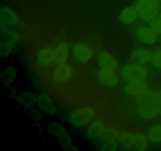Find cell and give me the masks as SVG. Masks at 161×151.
<instances>
[{
	"mask_svg": "<svg viewBox=\"0 0 161 151\" xmlns=\"http://www.w3.org/2000/svg\"><path fill=\"white\" fill-rule=\"evenodd\" d=\"M54 48L50 47H45L39 50L38 53V62L42 66H47L54 61Z\"/></svg>",
	"mask_w": 161,
	"mask_h": 151,
	"instance_id": "cell-12",
	"label": "cell"
},
{
	"mask_svg": "<svg viewBox=\"0 0 161 151\" xmlns=\"http://www.w3.org/2000/svg\"><path fill=\"white\" fill-rule=\"evenodd\" d=\"M133 138L134 133H130L129 131H122L119 132L118 139L120 142L123 146L131 149L133 148Z\"/></svg>",
	"mask_w": 161,
	"mask_h": 151,
	"instance_id": "cell-18",
	"label": "cell"
},
{
	"mask_svg": "<svg viewBox=\"0 0 161 151\" xmlns=\"http://www.w3.org/2000/svg\"><path fill=\"white\" fill-rule=\"evenodd\" d=\"M148 76V71L146 67L136 63V64H127L122 69V76L127 81L146 80Z\"/></svg>",
	"mask_w": 161,
	"mask_h": 151,
	"instance_id": "cell-2",
	"label": "cell"
},
{
	"mask_svg": "<svg viewBox=\"0 0 161 151\" xmlns=\"http://www.w3.org/2000/svg\"><path fill=\"white\" fill-rule=\"evenodd\" d=\"M106 128L107 125L103 120H96L90 125L89 132L92 136L101 137L103 136Z\"/></svg>",
	"mask_w": 161,
	"mask_h": 151,
	"instance_id": "cell-16",
	"label": "cell"
},
{
	"mask_svg": "<svg viewBox=\"0 0 161 151\" xmlns=\"http://www.w3.org/2000/svg\"><path fill=\"white\" fill-rule=\"evenodd\" d=\"M138 112L139 116L146 120L153 119L157 115H159L158 110L150 100L148 94L145 96L140 102L138 107Z\"/></svg>",
	"mask_w": 161,
	"mask_h": 151,
	"instance_id": "cell-4",
	"label": "cell"
},
{
	"mask_svg": "<svg viewBox=\"0 0 161 151\" xmlns=\"http://www.w3.org/2000/svg\"><path fill=\"white\" fill-rule=\"evenodd\" d=\"M72 75V69L69 64L66 63L58 64L53 72V77L55 81L62 83L67 81Z\"/></svg>",
	"mask_w": 161,
	"mask_h": 151,
	"instance_id": "cell-6",
	"label": "cell"
},
{
	"mask_svg": "<svg viewBox=\"0 0 161 151\" xmlns=\"http://www.w3.org/2000/svg\"><path fill=\"white\" fill-rule=\"evenodd\" d=\"M151 62L156 68L161 69V50H157L153 54Z\"/></svg>",
	"mask_w": 161,
	"mask_h": 151,
	"instance_id": "cell-21",
	"label": "cell"
},
{
	"mask_svg": "<svg viewBox=\"0 0 161 151\" xmlns=\"http://www.w3.org/2000/svg\"><path fill=\"white\" fill-rule=\"evenodd\" d=\"M99 66L103 70L115 71L117 68V61L112 53L105 51L100 55L98 60Z\"/></svg>",
	"mask_w": 161,
	"mask_h": 151,
	"instance_id": "cell-7",
	"label": "cell"
},
{
	"mask_svg": "<svg viewBox=\"0 0 161 151\" xmlns=\"http://www.w3.org/2000/svg\"><path fill=\"white\" fill-rule=\"evenodd\" d=\"M147 86V82L145 80L129 81L124 88V92L129 96H136L145 91Z\"/></svg>",
	"mask_w": 161,
	"mask_h": 151,
	"instance_id": "cell-8",
	"label": "cell"
},
{
	"mask_svg": "<svg viewBox=\"0 0 161 151\" xmlns=\"http://www.w3.org/2000/svg\"><path fill=\"white\" fill-rule=\"evenodd\" d=\"M54 61L58 64H62V63H65L69 58V53H70V48L66 42H59L54 47Z\"/></svg>",
	"mask_w": 161,
	"mask_h": 151,
	"instance_id": "cell-11",
	"label": "cell"
},
{
	"mask_svg": "<svg viewBox=\"0 0 161 151\" xmlns=\"http://www.w3.org/2000/svg\"><path fill=\"white\" fill-rule=\"evenodd\" d=\"M153 53L146 49H138L132 53L131 59L140 64H148L152 61Z\"/></svg>",
	"mask_w": 161,
	"mask_h": 151,
	"instance_id": "cell-14",
	"label": "cell"
},
{
	"mask_svg": "<svg viewBox=\"0 0 161 151\" xmlns=\"http://www.w3.org/2000/svg\"><path fill=\"white\" fill-rule=\"evenodd\" d=\"M161 0H138L135 5L142 20L150 22L158 15Z\"/></svg>",
	"mask_w": 161,
	"mask_h": 151,
	"instance_id": "cell-1",
	"label": "cell"
},
{
	"mask_svg": "<svg viewBox=\"0 0 161 151\" xmlns=\"http://www.w3.org/2000/svg\"><path fill=\"white\" fill-rule=\"evenodd\" d=\"M149 28L157 35L161 34V14L157 15L149 22Z\"/></svg>",
	"mask_w": 161,
	"mask_h": 151,
	"instance_id": "cell-20",
	"label": "cell"
},
{
	"mask_svg": "<svg viewBox=\"0 0 161 151\" xmlns=\"http://www.w3.org/2000/svg\"><path fill=\"white\" fill-rule=\"evenodd\" d=\"M72 53L75 58L81 62L89 61L94 54L92 47L85 42L75 44L72 49Z\"/></svg>",
	"mask_w": 161,
	"mask_h": 151,
	"instance_id": "cell-5",
	"label": "cell"
},
{
	"mask_svg": "<svg viewBox=\"0 0 161 151\" xmlns=\"http://www.w3.org/2000/svg\"><path fill=\"white\" fill-rule=\"evenodd\" d=\"M96 112L94 108L91 106H85L74 111L71 114V120L72 122L78 125H86L91 122L95 116Z\"/></svg>",
	"mask_w": 161,
	"mask_h": 151,
	"instance_id": "cell-3",
	"label": "cell"
},
{
	"mask_svg": "<svg viewBox=\"0 0 161 151\" xmlns=\"http://www.w3.org/2000/svg\"><path fill=\"white\" fill-rule=\"evenodd\" d=\"M97 76H98V79L101 83L106 85V86H115V85L117 84L118 81H119V79H118V76L115 71H108L101 69Z\"/></svg>",
	"mask_w": 161,
	"mask_h": 151,
	"instance_id": "cell-13",
	"label": "cell"
},
{
	"mask_svg": "<svg viewBox=\"0 0 161 151\" xmlns=\"http://www.w3.org/2000/svg\"><path fill=\"white\" fill-rule=\"evenodd\" d=\"M147 136L149 141L158 143L161 142V124L152 126L147 131Z\"/></svg>",
	"mask_w": 161,
	"mask_h": 151,
	"instance_id": "cell-17",
	"label": "cell"
},
{
	"mask_svg": "<svg viewBox=\"0 0 161 151\" xmlns=\"http://www.w3.org/2000/svg\"><path fill=\"white\" fill-rule=\"evenodd\" d=\"M148 95L156 106L157 109L158 110L159 114H161V91H157V92L148 94Z\"/></svg>",
	"mask_w": 161,
	"mask_h": 151,
	"instance_id": "cell-19",
	"label": "cell"
},
{
	"mask_svg": "<svg viewBox=\"0 0 161 151\" xmlns=\"http://www.w3.org/2000/svg\"><path fill=\"white\" fill-rule=\"evenodd\" d=\"M137 35L140 40L147 44H153L157 41V34L147 26H140L137 29Z\"/></svg>",
	"mask_w": 161,
	"mask_h": 151,
	"instance_id": "cell-10",
	"label": "cell"
},
{
	"mask_svg": "<svg viewBox=\"0 0 161 151\" xmlns=\"http://www.w3.org/2000/svg\"><path fill=\"white\" fill-rule=\"evenodd\" d=\"M149 138L147 135L141 131L134 133L133 138V148L138 150H146L149 145Z\"/></svg>",
	"mask_w": 161,
	"mask_h": 151,
	"instance_id": "cell-15",
	"label": "cell"
},
{
	"mask_svg": "<svg viewBox=\"0 0 161 151\" xmlns=\"http://www.w3.org/2000/svg\"><path fill=\"white\" fill-rule=\"evenodd\" d=\"M139 17V13L135 4L124 8L120 13L119 20L124 24L130 25L136 21Z\"/></svg>",
	"mask_w": 161,
	"mask_h": 151,
	"instance_id": "cell-9",
	"label": "cell"
}]
</instances>
